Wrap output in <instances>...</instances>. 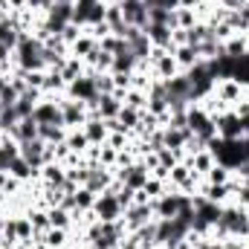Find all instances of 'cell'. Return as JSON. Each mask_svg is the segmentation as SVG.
<instances>
[{
  "instance_id": "obj_1",
  "label": "cell",
  "mask_w": 249,
  "mask_h": 249,
  "mask_svg": "<svg viewBox=\"0 0 249 249\" xmlns=\"http://www.w3.org/2000/svg\"><path fill=\"white\" fill-rule=\"evenodd\" d=\"M15 67L35 72V70H47L44 64V41L35 32H20L18 47H15Z\"/></svg>"
},
{
  "instance_id": "obj_2",
  "label": "cell",
  "mask_w": 249,
  "mask_h": 249,
  "mask_svg": "<svg viewBox=\"0 0 249 249\" xmlns=\"http://www.w3.org/2000/svg\"><path fill=\"white\" fill-rule=\"evenodd\" d=\"M67 96H70V99H75V102H84V105H87V110H93V107H96V102H99L96 70H87L84 75H78L75 81H70V84H67Z\"/></svg>"
},
{
  "instance_id": "obj_3",
  "label": "cell",
  "mask_w": 249,
  "mask_h": 249,
  "mask_svg": "<svg viewBox=\"0 0 249 249\" xmlns=\"http://www.w3.org/2000/svg\"><path fill=\"white\" fill-rule=\"evenodd\" d=\"M93 214H96V220H102V223H113V220H119L124 214V209L119 206V200H116V191L110 186L105 188L102 194H96Z\"/></svg>"
},
{
  "instance_id": "obj_4",
  "label": "cell",
  "mask_w": 249,
  "mask_h": 249,
  "mask_svg": "<svg viewBox=\"0 0 249 249\" xmlns=\"http://www.w3.org/2000/svg\"><path fill=\"white\" fill-rule=\"evenodd\" d=\"M58 107H61V124L67 130H75V127H84V122L90 119V110L84 102H75L70 96H58Z\"/></svg>"
},
{
  "instance_id": "obj_5",
  "label": "cell",
  "mask_w": 249,
  "mask_h": 249,
  "mask_svg": "<svg viewBox=\"0 0 249 249\" xmlns=\"http://www.w3.org/2000/svg\"><path fill=\"white\" fill-rule=\"evenodd\" d=\"M191 203V194H183V191H174V188H165V194L162 197H157V200H151V206H154V214L157 217H177V212Z\"/></svg>"
},
{
  "instance_id": "obj_6",
  "label": "cell",
  "mask_w": 249,
  "mask_h": 249,
  "mask_svg": "<svg viewBox=\"0 0 249 249\" xmlns=\"http://www.w3.org/2000/svg\"><path fill=\"white\" fill-rule=\"evenodd\" d=\"M113 174H116V180H119L122 186L133 188V191H142L145 183L151 180V171H148V165H145L142 160H133V162L124 165V168H113Z\"/></svg>"
},
{
  "instance_id": "obj_7",
  "label": "cell",
  "mask_w": 249,
  "mask_h": 249,
  "mask_svg": "<svg viewBox=\"0 0 249 249\" xmlns=\"http://www.w3.org/2000/svg\"><path fill=\"white\" fill-rule=\"evenodd\" d=\"M214 124H217V136H220V139H241V136H244V119L238 116L235 107L217 113V116H214Z\"/></svg>"
},
{
  "instance_id": "obj_8",
  "label": "cell",
  "mask_w": 249,
  "mask_h": 249,
  "mask_svg": "<svg viewBox=\"0 0 249 249\" xmlns=\"http://www.w3.org/2000/svg\"><path fill=\"white\" fill-rule=\"evenodd\" d=\"M122 220H124V226H127V232H136L139 226L157 220V214H154V206H151V203H133V206L124 209Z\"/></svg>"
},
{
  "instance_id": "obj_9",
  "label": "cell",
  "mask_w": 249,
  "mask_h": 249,
  "mask_svg": "<svg viewBox=\"0 0 249 249\" xmlns=\"http://www.w3.org/2000/svg\"><path fill=\"white\" fill-rule=\"evenodd\" d=\"M122 6V18L127 26H136V29H148V6L145 0H119Z\"/></svg>"
},
{
  "instance_id": "obj_10",
  "label": "cell",
  "mask_w": 249,
  "mask_h": 249,
  "mask_svg": "<svg viewBox=\"0 0 249 249\" xmlns=\"http://www.w3.org/2000/svg\"><path fill=\"white\" fill-rule=\"evenodd\" d=\"M32 119L38 124H61V107H58V96H44L35 110H32Z\"/></svg>"
},
{
  "instance_id": "obj_11",
  "label": "cell",
  "mask_w": 249,
  "mask_h": 249,
  "mask_svg": "<svg viewBox=\"0 0 249 249\" xmlns=\"http://www.w3.org/2000/svg\"><path fill=\"white\" fill-rule=\"evenodd\" d=\"M244 93H247V87L238 84L235 78H220V81H214V99H220L226 107H229V105L238 107V102L244 99Z\"/></svg>"
},
{
  "instance_id": "obj_12",
  "label": "cell",
  "mask_w": 249,
  "mask_h": 249,
  "mask_svg": "<svg viewBox=\"0 0 249 249\" xmlns=\"http://www.w3.org/2000/svg\"><path fill=\"white\" fill-rule=\"evenodd\" d=\"M162 84H165V93H168V105H174V102L191 105V81H188L186 72H177L174 78H168Z\"/></svg>"
},
{
  "instance_id": "obj_13",
  "label": "cell",
  "mask_w": 249,
  "mask_h": 249,
  "mask_svg": "<svg viewBox=\"0 0 249 249\" xmlns=\"http://www.w3.org/2000/svg\"><path fill=\"white\" fill-rule=\"evenodd\" d=\"M122 110V93H107V96H99L96 107L90 110V116H99V119H116Z\"/></svg>"
},
{
  "instance_id": "obj_14",
  "label": "cell",
  "mask_w": 249,
  "mask_h": 249,
  "mask_svg": "<svg viewBox=\"0 0 249 249\" xmlns=\"http://www.w3.org/2000/svg\"><path fill=\"white\" fill-rule=\"evenodd\" d=\"M20 32H23V29H20V20H18V15H15V12L0 18V44H3V47H9L12 53H15V47H18Z\"/></svg>"
},
{
  "instance_id": "obj_15",
  "label": "cell",
  "mask_w": 249,
  "mask_h": 249,
  "mask_svg": "<svg viewBox=\"0 0 249 249\" xmlns=\"http://www.w3.org/2000/svg\"><path fill=\"white\" fill-rule=\"evenodd\" d=\"M139 67H142V61L130 53V47H124L122 53L113 55V67H110V72H113V75H133Z\"/></svg>"
},
{
  "instance_id": "obj_16",
  "label": "cell",
  "mask_w": 249,
  "mask_h": 249,
  "mask_svg": "<svg viewBox=\"0 0 249 249\" xmlns=\"http://www.w3.org/2000/svg\"><path fill=\"white\" fill-rule=\"evenodd\" d=\"M171 26H160V23H148V29H145V35H148V41L157 47V50H168V53H174V44H171Z\"/></svg>"
},
{
  "instance_id": "obj_17",
  "label": "cell",
  "mask_w": 249,
  "mask_h": 249,
  "mask_svg": "<svg viewBox=\"0 0 249 249\" xmlns=\"http://www.w3.org/2000/svg\"><path fill=\"white\" fill-rule=\"evenodd\" d=\"M41 180H44V186L47 188H61L64 180H67V165H61V162H47L44 168H41V174H38Z\"/></svg>"
},
{
  "instance_id": "obj_18",
  "label": "cell",
  "mask_w": 249,
  "mask_h": 249,
  "mask_svg": "<svg viewBox=\"0 0 249 249\" xmlns=\"http://www.w3.org/2000/svg\"><path fill=\"white\" fill-rule=\"evenodd\" d=\"M81 130H84V136H87L90 145H105V142H107V133H110L107 124H105V119H99V116H90Z\"/></svg>"
},
{
  "instance_id": "obj_19",
  "label": "cell",
  "mask_w": 249,
  "mask_h": 249,
  "mask_svg": "<svg viewBox=\"0 0 249 249\" xmlns=\"http://www.w3.org/2000/svg\"><path fill=\"white\" fill-rule=\"evenodd\" d=\"M6 136L15 139L18 145H20V142H32V139H38V122H35L32 116H29V119H20V122L6 133Z\"/></svg>"
},
{
  "instance_id": "obj_20",
  "label": "cell",
  "mask_w": 249,
  "mask_h": 249,
  "mask_svg": "<svg viewBox=\"0 0 249 249\" xmlns=\"http://www.w3.org/2000/svg\"><path fill=\"white\" fill-rule=\"evenodd\" d=\"M186 165L191 168V174H197V177H203L206 171H212L217 162H214V157H212V151H197V154H191V157H186Z\"/></svg>"
},
{
  "instance_id": "obj_21",
  "label": "cell",
  "mask_w": 249,
  "mask_h": 249,
  "mask_svg": "<svg viewBox=\"0 0 249 249\" xmlns=\"http://www.w3.org/2000/svg\"><path fill=\"white\" fill-rule=\"evenodd\" d=\"M96 50H99V41H96V38L84 29V32L78 35V41L70 47V55H75V58H81V61H84V58H90Z\"/></svg>"
},
{
  "instance_id": "obj_22",
  "label": "cell",
  "mask_w": 249,
  "mask_h": 249,
  "mask_svg": "<svg viewBox=\"0 0 249 249\" xmlns=\"http://www.w3.org/2000/svg\"><path fill=\"white\" fill-rule=\"evenodd\" d=\"M223 53H226V55H232V58L247 55V53H249V35L235 32L232 38H226V41H223Z\"/></svg>"
},
{
  "instance_id": "obj_23",
  "label": "cell",
  "mask_w": 249,
  "mask_h": 249,
  "mask_svg": "<svg viewBox=\"0 0 249 249\" xmlns=\"http://www.w3.org/2000/svg\"><path fill=\"white\" fill-rule=\"evenodd\" d=\"M174 61H177V67H180V72H186V70H191L197 61H203L200 58V53L194 50V47H174Z\"/></svg>"
},
{
  "instance_id": "obj_24",
  "label": "cell",
  "mask_w": 249,
  "mask_h": 249,
  "mask_svg": "<svg viewBox=\"0 0 249 249\" xmlns=\"http://www.w3.org/2000/svg\"><path fill=\"white\" fill-rule=\"evenodd\" d=\"M119 124H122L127 133H136L139 130V124H142V110H136V107H127V105H122V110H119Z\"/></svg>"
},
{
  "instance_id": "obj_25",
  "label": "cell",
  "mask_w": 249,
  "mask_h": 249,
  "mask_svg": "<svg viewBox=\"0 0 249 249\" xmlns=\"http://www.w3.org/2000/svg\"><path fill=\"white\" fill-rule=\"evenodd\" d=\"M38 139H44L47 145H58L67 139V127L64 124H38Z\"/></svg>"
},
{
  "instance_id": "obj_26",
  "label": "cell",
  "mask_w": 249,
  "mask_h": 249,
  "mask_svg": "<svg viewBox=\"0 0 249 249\" xmlns=\"http://www.w3.org/2000/svg\"><path fill=\"white\" fill-rule=\"evenodd\" d=\"M9 174H12L15 180H20V183H26V180H32V177H38V171H35V168H32L23 157H15V160H12Z\"/></svg>"
},
{
  "instance_id": "obj_27",
  "label": "cell",
  "mask_w": 249,
  "mask_h": 249,
  "mask_svg": "<svg viewBox=\"0 0 249 249\" xmlns=\"http://www.w3.org/2000/svg\"><path fill=\"white\" fill-rule=\"evenodd\" d=\"M26 217L35 229V235H44L50 229V214H47V206H38V209H26Z\"/></svg>"
},
{
  "instance_id": "obj_28",
  "label": "cell",
  "mask_w": 249,
  "mask_h": 249,
  "mask_svg": "<svg viewBox=\"0 0 249 249\" xmlns=\"http://www.w3.org/2000/svg\"><path fill=\"white\" fill-rule=\"evenodd\" d=\"M64 142H67V148H70L72 154H78V157H81V154H87V148H90V142H87V136H84V130H81V127L67 130V139H64Z\"/></svg>"
},
{
  "instance_id": "obj_29",
  "label": "cell",
  "mask_w": 249,
  "mask_h": 249,
  "mask_svg": "<svg viewBox=\"0 0 249 249\" xmlns=\"http://www.w3.org/2000/svg\"><path fill=\"white\" fill-rule=\"evenodd\" d=\"M47 214H50V226H53V229H70V226H72V212H67L64 206L47 209Z\"/></svg>"
},
{
  "instance_id": "obj_30",
  "label": "cell",
  "mask_w": 249,
  "mask_h": 249,
  "mask_svg": "<svg viewBox=\"0 0 249 249\" xmlns=\"http://www.w3.org/2000/svg\"><path fill=\"white\" fill-rule=\"evenodd\" d=\"M67 232H70V229H53V226H50L44 235H35V238H41V241L47 244V249H64L67 247Z\"/></svg>"
},
{
  "instance_id": "obj_31",
  "label": "cell",
  "mask_w": 249,
  "mask_h": 249,
  "mask_svg": "<svg viewBox=\"0 0 249 249\" xmlns=\"http://www.w3.org/2000/svg\"><path fill=\"white\" fill-rule=\"evenodd\" d=\"M197 20V9H174V29H191Z\"/></svg>"
},
{
  "instance_id": "obj_32",
  "label": "cell",
  "mask_w": 249,
  "mask_h": 249,
  "mask_svg": "<svg viewBox=\"0 0 249 249\" xmlns=\"http://www.w3.org/2000/svg\"><path fill=\"white\" fill-rule=\"evenodd\" d=\"M75 212H93V203H96V194L90 191V188H84V186H78L75 188Z\"/></svg>"
},
{
  "instance_id": "obj_33",
  "label": "cell",
  "mask_w": 249,
  "mask_h": 249,
  "mask_svg": "<svg viewBox=\"0 0 249 249\" xmlns=\"http://www.w3.org/2000/svg\"><path fill=\"white\" fill-rule=\"evenodd\" d=\"M203 180H206V183H212V186H226V183L232 180V171H229V168H223V165H214L212 171H206V174H203Z\"/></svg>"
},
{
  "instance_id": "obj_34",
  "label": "cell",
  "mask_w": 249,
  "mask_h": 249,
  "mask_svg": "<svg viewBox=\"0 0 249 249\" xmlns=\"http://www.w3.org/2000/svg\"><path fill=\"white\" fill-rule=\"evenodd\" d=\"M124 47H127V44H124L119 35H113V32H110V35H105V38L99 41V50H102V53H107V55H116V53H122Z\"/></svg>"
},
{
  "instance_id": "obj_35",
  "label": "cell",
  "mask_w": 249,
  "mask_h": 249,
  "mask_svg": "<svg viewBox=\"0 0 249 249\" xmlns=\"http://www.w3.org/2000/svg\"><path fill=\"white\" fill-rule=\"evenodd\" d=\"M96 87H99V96H107V93H116V81L110 72H96Z\"/></svg>"
},
{
  "instance_id": "obj_36",
  "label": "cell",
  "mask_w": 249,
  "mask_h": 249,
  "mask_svg": "<svg viewBox=\"0 0 249 249\" xmlns=\"http://www.w3.org/2000/svg\"><path fill=\"white\" fill-rule=\"evenodd\" d=\"M18 122H20V116H18L15 107H3V110H0V130H3V133H9Z\"/></svg>"
},
{
  "instance_id": "obj_37",
  "label": "cell",
  "mask_w": 249,
  "mask_h": 249,
  "mask_svg": "<svg viewBox=\"0 0 249 249\" xmlns=\"http://www.w3.org/2000/svg\"><path fill=\"white\" fill-rule=\"evenodd\" d=\"M20 99V93H18V87L9 81L3 90H0V107H15V102Z\"/></svg>"
},
{
  "instance_id": "obj_38",
  "label": "cell",
  "mask_w": 249,
  "mask_h": 249,
  "mask_svg": "<svg viewBox=\"0 0 249 249\" xmlns=\"http://www.w3.org/2000/svg\"><path fill=\"white\" fill-rule=\"evenodd\" d=\"M235 81H238V84H244V87H249V53L238 58V67H235Z\"/></svg>"
},
{
  "instance_id": "obj_39",
  "label": "cell",
  "mask_w": 249,
  "mask_h": 249,
  "mask_svg": "<svg viewBox=\"0 0 249 249\" xmlns=\"http://www.w3.org/2000/svg\"><path fill=\"white\" fill-rule=\"evenodd\" d=\"M116 200H119V206H122V209H127V206H133V200H136V191L119 183V188H116Z\"/></svg>"
},
{
  "instance_id": "obj_40",
  "label": "cell",
  "mask_w": 249,
  "mask_h": 249,
  "mask_svg": "<svg viewBox=\"0 0 249 249\" xmlns=\"http://www.w3.org/2000/svg\"><path fill=\"white\" fill-rule=\"evenodd\" d=\"M105 145H110L116 151H124L127 148V133H107V142Z\"/></svg>"
},
{
  "instance_id": "obj_41",
  "label": "cell",
  "mask_w": 249,
  "mask_h": 249,
  "mask_svg": "<svg viewBox=\"0 0 249 249\" xmlns=\"http://www.w3.org/2000/svg\"><path fill=\"white\" fill-rule=\"evenodd\" d=\"M180 0H145L148 9H177Z\"/></svg>"
},
{
  "instance_id": "obj_42",
  "label": "cell",
  "mask_w": 249,
  "mask_h": 249,
  "mask_svg": "<svg viewBox=\"0 0 249 249\" xmlns=\"http://www.w3.org/2000/svg\"><path fill=\"white\" fill-rule=\"evenodd\" d=\"M232 174H235V177H238V180H241V183H249V162H244V165H241V168H235V171H232Z\"/></svg>"
},
{
  "instance_id": "obj_43",
  "label": "cell",
  "mask_w": 249,
  "mask_h": 249,
  "mask_svg": "<svg viewBox=\"0 0 249 249\" xmlns=\"http://www.w3.org/2000/svg\"><path fill=\"white\" fill-rule=\"evenodd\" d=\"M6 84H9V72H0V90H3Z\"/></svg>"
},
{
  "instance_id": "obj_44",
  "label": "cell",
  "mask_w": 249,
  "mask_h": 249,
  "mask_svg": "<svg viewBox=\"0 0 249 249\" xmlns=\"http://www.w3.org/2000/svg\"><path fill=\"white\" fill-rule=\"evenodd\" d=\"M3 223H6V214H3V209H0V232H3Z\"/></svg>"
},
{
  "instance_id": "obj_45",
  "label": "cell",
  "mask_w": 249,
  "mask_h": 249,
  "mask_svg": "<svg viewBox=\"0 0 249 249\" xmlns=\"http://www.w3.org/2000/svg\"><path fill=\"white\" fill-rule=\"evenodd\" d=\"M55 3H70V6H72V3H75V0H55Z\"/></svg>"
},
{
  "instance_id": "obj_46",
  "label": "cell",
  "mask_w": 249,
  "mask_h": 249,
  "mask_svg": "<svg viewBox=\"0 0 249 249\" xmlns=\"http://www.w3.org/2000/svg\"><path fill=\"white\" fill-rule=\"evenodd\" d=\"M151 249H165V247H160V244H157V247H151Z\"/></svg>"
},
{
  "instance_id": "obj_47",
  "label": "cell",
  "mask_w": 249,
  "mask_h": 249,
  "mask_svg": "<svg viewBox=\"0 0 249 249\" xmlns=\"http://www.w3.org/2000/svg\"><path fill=\"white\" fill-rule=\"evenodd\" d=\"M0 249H18V247H0Z\"/></svg>"
},
{
  "instance_id": "obj_48",
  "label": "cell",
  "mask_w": 249,
  "mask_h": 249,
  "mask_svg": "<svg viewBox=\"0 0 249 249\" xmlns=\"http://www.w3.org/2000/svg\"><path fill=\"white\" fill-rule=\"evenodd\" d=\"M113 249H122V247H113Z\"/></svg>"
},
{
  "instance_id": "obj_49",
  "label": "cell",
  "mask_w": 249,
  "mask_h": 249,
  "mask_svg": "<svg viewBox=\"0 0 249 249\" xmlns=\"http://www.w3.org/2000/svg\"><path fill=\"white\" fill-rule=\"evenodd\" d=\"M64 249H70V247H64Z\"/></svg>"
},
{
  "instance_id": "obj_50",
  "label": "cell",
  "mask_w": 249,
  "mask_h": 249,
  "mask_svg": "<svg viewBox=\"0 0 249 249\" xmlns=\"http://www.w3.org/2000/svg\"><path fill=\"white\" fill-rule=\"evenodd\" d=\"M0 110H3V107H0Z\"/></svg>"
}]
</instances>
